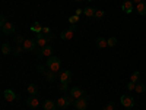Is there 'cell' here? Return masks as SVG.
Listing matches in <instances>:
<instances>
[{"instance_id":"cell-43","label":"cell","mask_w":146,"mask_h":110,"mask_svg":"<svg viewBox=\"0 0 146 110\" xmlns=\"http://www.w3.org/2000/svg\"><path fill=\"white\" fill-rule=\"evenodd\" d=\"M73 110H76V109H73Z\"/></svg>"},{"instance_id":"cell-1","label":"cell","mask_w":146,"mask_h":110,"mask_svg":"<svg viewBox=\"0 0 146 110\" xmlns=\"http://www.w3.org/2000/svg\"><path fill=\"white\" fill-rule=\"evenodd\" d=\"M47 68H48V70L57 73L60 70V68H62V60H60V57H57V56L48 57L47 59Z\"/></svg>"},{"instance_id":"cell-29","label":"cell","mask_w":146,"mask_h":110,"mask_svg":"<svg viewBox=\"0 0 146 110\" xmlns=\"http://www.w3.org/2000/svg\"><path fill=\"white\" fill-rule=\"evenodd\" d=\"M102 110H115V104H114V103H107V104L102 107Z\"/></svg>"},{"instance_id":"cell-5","label":"cell","mask_w":146,"mask_h":110,"mask_svg":"<svg viewBox=\"0 0 146 110\" xmlns=\"http://www.w3.org/2000/svg\"><path fill=\"white\" fill-rule=\"evenodd\" d=\"M120 103L123 104L126 109H131L133 106H135V99L133 97H130V95H121V99H120Z\"/></svg>"},{"instance_id":"cell-19","label":"cell","mask_w":146,"mask_h":110,"mask_svg":"<svg viewBox=\"0 0 146 110\" xmlns=\"http://www.w3.org/2000/svg\"><path fill=\"white\" fill-rule=\"evenodd\" d=\"M27 91H28L31 95H36V94H38V87H36L35 84H29L28 87H27Z\"/></svg>"},{"instance_id":"cell-31","label":"cell","mask_w":146,"mask_h":110,"mask_svg":"<svg viewBox=\"0 0 146 110\" xmlns=\"http://www.w3.org/2000/svg\"><path fill=\"white\" fill-rule=\"evenodd\" d=\"M58 90H60V91H67V90H69V84L60 82V85H58Z\"/></svg>"},{"instance_id":"cell-41","label":"cell","mask_w":146,"mask_h":110,"mask_svg":"<svg viewBox=\"0 0 146 110\" xmlns=\"http://www.w3.org/2000/svg\"><path fill=\"white\" fill-rule=\"evenodd\" d=\"M88 2H94V0H88Z\"/></svg>"},{"instance_id":"cell-13","label":"cell","mask_w":146,"mask_h":110,"mask_svg":"<svg viewBox=\"0 0 146 110\" xmlns=\"http://www.w3.org/2000/svg\"><path fill=\"white\" fill-rule=\"evenodd\" d=\"M69 94H72V95L76 99V100H78V99H82V97L85 95V93H83L79 87H73V88L70 90V93H69Z\"/></svg>"},{"instance_id":"cell-7","label":"cell","mask_w":146,"mask_h":110,"mask_svg":"<svg viewBox=\"0 0 146 110\" xmlns=\"http://www.w3.org/2000/svg\"><path fill=\"white\" fill-rule=\"evenodd\" d=\"M2 31H3V34H6V35H12V34L15 32V25H13L10 21H7L5 25L2 27Z\"/></svg>"},{"instance_id":"cell-27","label":"cell","mask_w":146,"mask_h":110,"mask_svg":"<svg viewBox=\"0 0 146 110\" xmlns=\"http://www.w3.org/2000/svg\"><path fill=\"white\" fill-rule=\"evenodd\" d=\"M107 41H108V47H114L117 44V38H115V37H110V38H107Z\"/></svg>"},{"instance_id":"cell-33","label":"cell","mask_w":146,"mask_h":110,"mask_svg":"<svg viewBox=\"0 0 146 110\" xmlns=\"http://www.w3.org/2000/svg\"><path fill=\"white\" fill-rule=\"evenodd\" d=\"M27 38H23V35H16L15 37V41L18 43V44H23V41H25Z\"/></svg>"},{"instance_id":"cell-8","label":"cell","mask_w":146,"mask_h":110,"mask_svg":"<svg viewBox=\"0 0 146 110\" xmlns=\"http://www.w3.org/2000/svg\"><path fill=\"white\" fill-rule=\"evenodd\" d=\"M58 79H60V82L70 84V81H72V72H70V70H63L62 73H60Z\"/></svg>"},{"instance_id":"cell-20","label":"cell","mask_w":146,"mask_h":110,"mask_svg":"<svg viewBox=\"0 0 146 110\" xmlns=\"http://www.w3.org/2000/svg\"><path fill=\"white\" fill-rule=\"evenodd\" d=\"M130 81L131 82H135V84H137V82H140V72H137V70H135L130 75Z\"/></svg>"},{"instance_id":"cell-40","label":"cell","mask_w":146,"mask_h":110,"mask_svg":"<svg viewBox=\"0 0 146 110\" xmlns=\"http://www.w3.org/2000/svg\"><path fill=\"white\" fill-rule=\"evenodd\" d=\"M75 2H82V0H75Z\"/></svg>"},{"instance_id":"cell-28","label":"cell","mask_w":146,"mask_h":110,"mask_svg":"<svg viewBox=\"0 0 146 110\" xmlns=\"http://www.w3.org/2000/svg\"><path fill=\"white\" fill-rule=\"evenodd\" d=\"M72 25H75V23H78L79 22V16L78 15H73V16H69V19H67Z\"/></svg>"},{"instance_id":"cell-18","label":"cell","mask_w":146,"mask_h":110,"mask_svg":"<svg viewBox=\"0 0 146 110\" xmlns=\"http://www.w3.org/2000/svg\"><path fill=\"white\" fill-rule=\"evenodd\" d=\"M95 12H96V9H94V7H85L83 9V15L88 16V18H94L95 16Z\"/></svg>"},{"instance_id":"cell-6","label":"cell","mask_w":146,"mask_h":110,"mask_svg":"<svg viewBox=\"0 0 146 110\" xmlns=\"http://www.w3.org/2000/svg\"><path fill=\"white\" fill-rule=\"evenodd\" d=\"M3 97H5V100H6V101H9V103L15 101V100L18 99V95L15 94V91H13V90H5V91H3Z\"/></svg>"},{"instance_id":"cell-34","label":"cell","mask_w":146,"mask_h":110,"mask_svg":"<svg viewBox=\"0 0 146 110\" xmlns=\"http://www.w3.org/2000/svg\"><path fill=\"white\" fill-rule=\"evenodd\" d=\"M45 38H47L48 44H50V43H51V41L54 40V34H51V32H50V34H47V37H45Z\"/></svg>"},{"instance_id":"cell-23","label":"cell","mask_w":146,"mask_h":110,"mask_svg":"<svg viewBox=\"0 0 146 110\" xmlns=\"http://www.w3.org/2000/svg\"><path fill=\"white\" fill-rule=\"evenodd\" d=\"M42 28H44V27H41V23H40V22H35L34 25L31 27V31H32V32H41Z\"/></svg>"},{"instance_id":"cell-3","label":"cell","mask_w":146,"mask_h":110,"mask_svg":"<svg viewBox=\"0 0 146 110\" xmlns=\"http://www.w3.org/2000/svg\"><path fill=\"white\" fill-rule=\"evenodd\" d=\"M36 69H38V72H40V73H42L44 78H45L48 82H54V81H56V73H54V72L44 69V66H38Z\"/></svg>"},{"instance_id":"cell-15","label":"cell","mask_w":146,"mask_h":110,"mask_svg":"<svg viewBox=\"0 0 146 110\" xmlns=\"http://www.w3.org/2000/svg\"><path fill=\"white\" fill-rule=\"evenodd\" d=\"M95 44H96V47H98V48H105V47H108V41H107V38H104V37H98V38H96V41H95Z\"/></svg>"},{"instance_id":"cell-9","label":"cell","mask_w":146,"mask_h":110,"mask_svg":"<svg viewBox=\"0 0 146 110\" xmlns=\"http://www.w3.org/2000/svg\"><path fill=\"white\" fill-rule=\"evenodd\" d=\"M53 53H54V48H53L51 44H47L45 47L41 48V56H45L47 59H48V57H51V56H54Z\"/></svg>"},{"instance_id":"cell-16","label":"cell","mask_w":146,"mask_h":110,"mask_svg":"<svg viewBox=\"0 0 146 110\" xmlns=\"http://www.w3.org/2000/svg\"><path fill=\"white\" fill-rule=\"evenodd\" d=\"M56 104H57L58 109H64V107L69 106V103H67V100H66V97H64V95H63V97H58L57 101H56Z\"/></svg>"},{"instance_id":"cell-11","label":"cell","mask_w":146,"mask_h":110,"mask_svg":"<svg viewBox=\"0 0 146 110\" xmlns=\"http://www.w3.org/2000/svg\"><path fill=\"white\" fill-rule=\"evenodd\" d=\"M27 106L31 107V109H36L40 106V100L36 99V95H31L28 97V100H27Z\"/></svg>"},{"instance_id":"cell-22","label":"cell","mask_w":146,"mask_h":110,"mask_svg":"<svg viewBox=\"0 0 146 110\" xmlns=\"http://www.w3.org/2000/svg\"><path fill=\"white\" fill-rule=\"evenodd\" d=\"M135 91H136V93H139V94L145 93V91H146V85H145V84H142V82H137V84H136Z\"/></svg>"},{"instance_id":"cell-32","label":"cell","mask_w":146,"mask_h":110,"mask_svg":"<svg viewBox=\"0 0 146 110\" xmlns=\"http://www.w3.org/2000/svg\"><path fill=\"white\" fill-rule=\"evenodd\" d=\"M23 50H25V48H23V46L18 44V46H16V48H15V54H18V56H19V54H21Z\"/></svg>"},{"instance_id":"cell-42","label":"cell","mask_w":146,"mask_h":110,"mask_svg":"<svg viewBox=\"0 0 146 110\" xmlns=\"http://www.w3.org/2000/svg\"><path fill=\"white\" fill-rule=\"evenodd\" d=\"M126 110H130V109H126Z\"/></svg>"},{"instance_id":"cell-10","label":"cell","mask_w":146,"mask_h":110,"mask_svg":"<svg viewBox=\"0 0 146 110\" xmlns=\"http://www.w3.org/2000/svg\"><path fill=\"white\" fill-rule=\"evenodd\" d=\"M133 9H135V5H133L131 0H124V3L121 5V10L126 12V13H131Z\"/></svg>"},{"instance_id":"cell-4","label":"cell","mask_w":146,"mask_h":110,"mask_svg":"<svg viewBox=\"0 0 146 110\" xmlns=\"http://www.w3.org/2000/svg\"><path fill=\"white\" fill-rule=\"evenodd\" d=\"M88 100H89V95H86V94H85L82 99H78L76 103H75V109H76V110H86V107H88Z\"/></svg>"},{"instance_id":"cell-17","label":"cell","mask_w":146,"mask_h":110,"mask_svg":"<svg viewBox=\"0 0 146 110\" xmlns=\"http://www.w3.org/2000/svg\"><path fill=\"white\" fill-rule=\"evenodd\" d=\"M136 10H137L139 15L145 16V15H146V2H142V3L136 5Z\"/></svg>"},{"instance_id":"cell-37","label":"cell","mask_w":146,"mask_h":110,"mask_svg":"<svg viewBox=\"0 0 146 110\" xmlns=\"http://www.w3.org/2000/svg\"><path fill=\"white\" fill-rule=\"evenodd\" d=\"M83 13V9H76V12H75V15H78V16H80Z\"/></svg>"},{"instance_id":"cell-21","label":"cell","mask_w":146,"mask_h":110,"mask_svg":"<svg viewBox=\"0 0 146 110\" xmlns=\"http://www.w3.org/2000/svg\"><path fill=\"white\" fill-rule=\"evenodd\" d=\"M35 43H36V46H38V47H45L47 44H48V41H47V38H45V37H41V38H36L35 40Z\"/></svg>"},{"instance_id":"cell-30","label":"cell","mask_w":146,"mask_h":110,"mask_svg":"<svg viewBox=\"0 0 146 110\" xmlns=\"http://www.w3.org/2000/svg\"><path fill=\"white\" fill-rule=\"evenodd\" d=\"M126 88H127L129 91H135L136 84H135V82H131V81H129V82H127V85H126Z\"/></svg>"},{"instance_id":"cell-12","label":"cell","mask_w":146,"mask_h":110,"mask_svg":"<svg viewBox=\"0 0 146 110\" xmlns=\"http://www.w3.org/2000/svg\"><path fill=\"white\" fill-rule=\"evenodd\" d=\"M22 46H23V48H25L27 52H34V50H35V47H36V43L32 41V40H25Z\"/></svg>"},{"instance_id":"cell-24","label":"cell","mask_w":146,"mask_h":110,"mask_svg":"<svg viewBox=\"0 0 146 110\" xmlns=\"http://www.w3.org/2000/svg\"><path fill=\"white\" fill-rule=\"evenodd\" d=\"M10 52H12V48H10V46H9L7 43H3V44H2V53H3L5 56H6V54H9Z\"/></svg>"},{"instance_id":"cell-2","label":"cell","mask_w":146,"mask_h":110,"mask_svg":"<svg viewBox=\"0 0 146 110\" xmlns=\"http://www.w3.org/2000/svg\"><path fill=\"white\" fill-rule=\"evenodd\" d=\"M75 32H76V25H72L69 30L62 31V34H60V38L64 40V41H69V40H72V38H73Z\"/></svg>"},{"instance_id":"cell-25","label":"cell","mask_w":146,"mask_h":110,"mask_svg":"<svg viewBox=\"0 0 146 110\" xmlns=\"http://www.w3.org/2000/svg\"><path fill=\"white\" fill-rule=\"evenodd\" d=\"M64 97H66V100H67L69 106H70V104H73V106H75V103H76V99H75V97H73L72 94H67V95H64Z\"/></svg>"},{"instance_id":"cell-38","label":"cell","mask_w":146,"mask_h":110,"mask_svg":"<svg viewBox=\"0 0 146 110\" xmlns=\"http://www.w3.org/2000/svg\"><path fill=\"white\" fill-rule=\"evenodd\" d=\"M41 37H44L42 32H35V40H36V38H41Z\"/></svg>"},{"instance_id":"cell-35","label":"cell","mask_w":146,"mask_h":110,"mask_svg":"<svg viewBox=\"0 0 146 110\" xmlns=\"http://www.w3.org/2000/svg\"><path fill=\"white\" fill-rule=\"evenodd\" d=\"M6 22H7V21H6V18H5V15H2V16H0V25H2V27H3V25H5V23H6Z\"/></svg>"},{"instance_id":"cell-14","label":"cell","mask_w":146,"mask_h":110,"mask_svg":"<svg viewBox=\"0 0 146 110\" xmlns=\"http://www.w3.org/2000/svg\"><path fill=\"white\" fill-rule=\"evenodd\" d=\"M44 110H62V109H58L57 104L51 100H45L44 101Z\"/></svg>"},{"instance_id":"cell-36","label":"cell","mask_w":146,"mask_h":110,"mask_svg":"<svg viewBox=\"0 0 146 110\" xmlns=\"http://www.w3.org/2000/svg\"><path fill=\"white\" fill-rule=\"evenodd\" d=\"M41 32H44V35H47V34H50V28H48V27H44Z\"/></svg>"},{"instance_id":"cell-26","label":"cell","mask_w":146,"mask_h":110,"mask_svg":"<svg viewBox=\"0 0 146 110\" xmlns=\"http://www.w3.org/2000/svg\"><path fill=\"white\" fill-rule=\"evenodd\" d=\"M104 15H105V12L104 10H101V9H96V12H95V19H101V18H104Z\"/></svg>"},{"instance_id":"cell-39","label":"cell","mask_w":146,"mask_h":110,"mask_svg":"<svg viewBox=\"0 0 146 110\" xmlns=\"http://www.w3.org/2000/svg\"><path fill=\"white\" fill-rule=\"evenodd\" d=\"M131 2H133V5H139V3L143 2V0H131Z\"/></svg>"}]
</instances>
